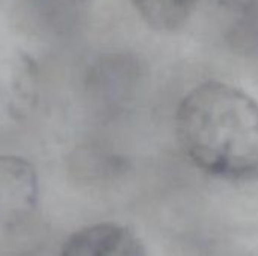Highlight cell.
Masks as SVG:
<instances>
[{"label": "cell", "instance_id": "cell-1", "mask_svg": "<svg viewBox=\"0 0 258 256\" xmlns=\"http://www.w3.org/2000/svg\"><path fill=\"white\" fill-rule=\"evenodd\" d=\"M175 133L203 172L230 183L258 181V103L242 89L200 83L178 104Z\"/></svg>", "mask_w": 258, "mask_h": 256}, {"label": "cell", "instance_id": "cell-2", "mask_svg": "<svg viewBox=\"0 0 258 256\" xmlns=\"http://www.w3.org/2000/svg\"><path fill=\"white\" fill-rule=\"evenodd\" d=\"M38 196L35 167L21 157L0 155V231L21 228L35 213Z\"/></svg>", "mask_w": 258, "mask_h": 256}, {"label": "cell", "instance_id": "cell-3", "mask_svg": "<svg viewBox=\"0 0 258 256\" xmlns=\"http://www.w3.org/2000/svg\"><path fill=\"white\" fill-rule=\"evenodd\" d=\"M60 256H147L139 237L118 223H97L76 231Z\"/></svg>", "mask_w": 258, "mask_h": 256}, {"label": "cell", "instance_id": "cell-4", "mask_svg": "<svg viewBox=\"0 0 258 256\" xmlns=\"http://www.w3.org/2000/svg\"><path fill=\"white\" fill-rule=\"evenodd\" d=\"M200 0H132L141 18L154 30L174 32L186 24Z\"/></svg>", "mask_w": 258, "mask_h": 256}, {"label": "cell", "instance_id": "cell-5", "mask_svg": "<svg viewBox=\"0 0 258 256\" xmlns=\"http://www.w3.org/2000/svg\"><path fill=\"white\" fill-rule=\"evenodd\" d=\"M213 3L225 11L231 12H246L255 8L258 0H213Z\"/></svg>", "mask_w": 258, "mask_h": 256}, {"label": "cell", "instance_id": "cell-6", "mask_svg": "<svg viewBox=\"0 0 258 256\" xmlns=\"http://www.w3.org/2000/svg\"><path fill=\"white\" fill-rule=\"evenodd\" d=\"M48 2H56V3H68V2H77V0H48Z\"/></svg>", "mask_w": 258, "mask_h": 256}]
</instances>
